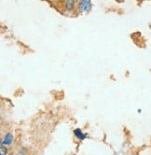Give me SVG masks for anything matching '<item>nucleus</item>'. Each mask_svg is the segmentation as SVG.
<instances>
[{"instance_id":"5","label":"nucleus","mask_w":151,"mask_h":155,"mask_svg":"<svg viewBox=\"0 0 151 155\" xmlns=\"http://www.w3.org/2000/svg\"><path fill=\"white\" fill-rule=\"evenodd\" d=\"M6 153H7V149H5V148L3 147V145H2L1 149H0V154H1V155H4V154H6Z\"/></svg>"},{"instance_id":"6","label":"nucleus","mask_w":151,"mask_h":155,"mask_svg":"<svg viewBox=\"0 0 151 155\" xmlns=\"http://www.w3.org/2000/svg\"><path fill=\"white\" fill-rule=\"evenodd\" d=\"M74 1H75V2H76V1H78V0H74Z\"/></svg>"},{"instance_id":"3","label":"nucleus","mask_w":151,"mask_h":155,"mask_svg":"<svg viewBox=\"0 0 151 155\" xmlns=\"http://www.w3.org/2000/svg\"><path fill=\"white\" fill-rule=\"evenodd\" d=\"M74 134H75V135H76V137L78 138V139H80V140H83V139H85V137H86V135L83 134L82 131H81V129H79V128L76 129V130L74 131Z\"/></svg>"},{"instance_id":"4","label":"nucleus","mask_w":151,"mask_h":155,"mask_svg":"<svg viewBox=\"0 0 151 155\" xmlns=\"http://www.w3.org/2000/svg\"><path fill=\"white\" fill-rule=\"evenodd\" d=\"M74 0H66L65 1V7H66L68 9H71V8H73V7H74Z\"/></svg>"},{"instance_id":"2","label":"nucleus","mask_w":151,"mask_h":155,"mask_svg":"<svg viewBox=\"0 0 151 155\" xmlns=\"http://www.w3.org/2000/svg\"><path fill=\"white\" fill-rule=\"evenodd\" d=\"M12 140H13V137L10 133H7L5 135L4 138L1 140V145H5V146H9V145H11L12 143Z\"/></svg>"},{"instance_id":"1","label":"nucleus","mask_w":151,"mask_h":155,"mask_svg":"<svg viewBox=\"0 0 151 155\" xmlns=\"http://www.w3.org/2000/svg\"><path fill=\"white\" fill-rule=\"evenodd\" d=\"M92 0H80L78 4V11L79 12H86L89 11L91 8Z\"/></svg>"}]
</instances>
